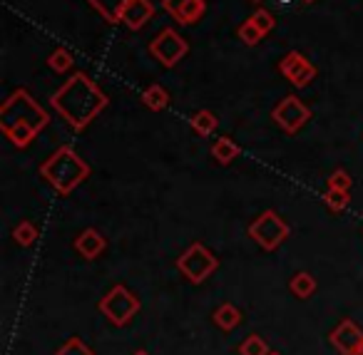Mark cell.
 Returning a JSON list of instances; mask_svg holds the SVG:
<instances>
[{"label":"cell","instance_id":"cell-31","mask_svg":"<svg viewBox=\"0 0 363 355\" xmlns=\"http://www.w3.org/2000/svg\"><path fill=\"white\" fill-rule=\"evenodd\" d=\"M279 3H281V6H289V3H291V0H279Z\"/></svg>","mask_w":363,"mask_h":355},{"label":"cell","instance_id":"cell-3","mask_svg":"<svg viewBox=\"0 0 363 355\" xmlns=\"http://www.w3.org/2000/svg\"><path fill=\"white\" fill-rule=\"evenodd\" d=\"M48 122H50L48 112L43 110L30 97V92H26V90H16L6 100V105L0 107V130L3 132L13 130V127H18V125L33 127L35 132H40L48 127Z\"/></svg>","mask_w":363,"mask_h":355},{"label":"cell","instance_id":"cell-35","mask_svg":"<svg viewBox=\"0 0 363 355\" xmlns=\"http://www.w3.org/2000/svg\"><path fill=\"white\" fill-rule=\"evenodd\" d=\"M252 3H262V0H252Z\"/></svg>","mask_w":363,"mask_h":355},{"label":"cell","instance_id":"cell-32","mask_svg":"<svg viewBox=\"0 0 363 355\" xmlns=\"http://www.w3.org/2000/svg\"><path fill=\"white\" fill-rule=\"evenodd\" d=\"M353 355H363V345H361V348H358V353H353Z\"/></svg>","mask_w":363,"mask_h":355},{"label":"cell","instance_id":"cell-15","mask_svg":"<svg viewBox=\"0 0 363 355\" xmlns=\"http://www.w3.org/2000/svg\"><path fill=\"white\" fill-rule=\"evenodd\" d=\"M212 154H214V159H217L219 164L227 167L239 157V145L232 140V137H219V140L214 142V147H212Z\"/></svg>","mask_w":363,"mask_h":355},{"label":"cell","instance_id":"cell-22","mask_svg":"<svg viewBox=\"0 0 363 355\" xmlns=\"http://www.w3.org/2000/svg\"><path fill=\"white\" fill-rule=\"evenodd\" d=\"M3 135H6L8 140H11V142H13V145H16V147H21V150H26V147L30 145L33 140H35V135H38V132L33 130V127L18 125V127H13V130L3 132Z\"/></svg>","mask_w":363,"mask_h":355},{"label":"cell","instance_id":"cell-33","mask_svg":"<svg viewBox=\"0 0 363 355\" xmlns=\"http://www.w3.org/2000/svg\"><path fill=\"white\" fill-rule=\"evenodd\" d=\"M269 355H281V353H279V350H272V353H269Z\"/></svg>","mask_w":363,"mask_h":355},{"label":"cell","instance_id":"cell-24","mask_svg":"<svg viewBox=\"0 0 363 355\" xmlns=\"http://www.w3.org/2000/svg\"><path fill=\"white\" fill-rule=\"evenodd\" d=\"M48 65H50L55 72H67L72 65H75V60H72L70 50H65V47H57V50L50 55V60H48Z\"/></svg>","mask_w":363,"mask_h":355},{"label":"cell","instance_id":"cell-30","mask_svg":"<svg viewBox=\"0 0 363 355\" xmlns=\"http://www.w3.org/2000/svg\"><path fill=\"white\" fill-rule=\"evenodd\" d=\"M135 355H150V353H147V350H137Z\"/></svg>","mask_w":363,"mask_h":355},{"label":"cell","instance_id":"cell-19","mask_svg":"<svg viewBox=\"0 0 363 355\" xmlns=\"http://www.w3.org/2000/svg\"><path fill=\"white\" fill-rule=\"evenodd\" d=\"M217 122L219 120L209 110H199L197 115L189 120V125H192V130L199 132V135H212V132L217 130Z\"/></svg>","mask_w":363,"mask_h":355},{"label":"cell","instance_id":"cell-14","mask_svg":"<svg viewBox=\"0 0 363 355\" xmlns=\"http://www.w3.org/2000/svg\"><path fill=\"white\" fill-rule=\"evenodd\" d=\"M107 23H122V11H125L127 0H87Z\"/></svg>","mask_w":363,"mask_h":355},{"label":"cell","instance_id":"cell-7","mask_svg":"<svg viewBox=\"0 0 363 355\" xmlns=\"http://www.w3.org/2000/svg\"><path fill=\"white\" fill-rule=\"evenodd\" d=\"M187 50H189L187 40L177 30H172V28H164L162 33H157L150 43V52L155 55V60H160L164 67H174L182 57L187 55Z\"/></svg>","mask_w":363,"mask_h":355},{"label":"cell","instance_id":"cell-10","mask_svg":"<svg viewBox=\"0 0 363 355\" xmlns=\"http://www.w3.org/2000/svg\"><path fill=\"white\" fill-rule=\"evenodd\" d=\"M328 340H331V345L341 355H353V353H358V348L363 345V330L358 328L353 320L346 318L331 330Z\"/></svg>","mask_w":363,"mask_h":355},{"label":"cell","instance_id":"cell-4","mask_svg":"<svg viewBox=\"0 0 363 355\" xmlns=\"http://www.w3.org/2000/svg\"><path fill=\"white\" fill-rule=\"evenodd\" d=\"M140 308H142L140 298H137V295L122 283L112 286V288L100 298L102 315H105L112 325H117V328H122V325L130 323V320L140 313Z\"/></svg>","mask_w":363,"mask_h":355},{"label":"cell","instance_id":"cell-27","mask_svg":"<svg viewBox=\"0 0 363 355\" xmlns=\"http://www.w3.org/2000/svg\"><path fill=\"white\" fill-rule=\"evenodd\" d=\"M249 21H252L254 26H257L259 30L264 33V35L274 30V16H272V13H269V11H264V8H259V11L254 13L252 18H249Z\"/></svg>","mask_w":363,"mask_h":355},{"label":"cell","instance_id":"cell-11","mask_svg":"<svg viewBox=\"0 0 363 355\" xmlns=\"http://www.w3.org/2000/svg\"><path fill=\"white\" fill-rule=\"evenodd\" d=\"M152 16H155V6L150 0H127L125 11H122V23L130 30H140V28L147 26Z\"/></svg>","mask_w":363,"mask_h":355},{"label":"cell","instance_id":"cell-18","mask_svg":"<svg viewBox=\"0 0 363 355\" xmlns=\"http://www.w3.org/2000/svg\"><path fill=\"white\" fill-rule=\"evenodd\" d=\"M142 102H145L150 110L160 112L169 105V95H167V90L162 85H150L145 92H142Z\"/></svg>","mask_w":363,"mask_h":355},{"label":"cell","instance_id":"cell-2","mask_svg":"<svg viewBox=\"0 0 363 355\" xmlns=\"http://www.w3.org/2000/svg\"><path fill=\"white\" fill-rule=\"evenodd\" d=\"M40 176L60 194H70L90 176V164L72 147H60L40 164Z\"/></svg>","mask_w":363,"mask_h":355},{"label":"cell","instance_id":"cell-12","mask_svg":"<svg viewBox=\"0 0 363 355\" xmlns=\"http://www.w3.org/2000/svg\"><path fill=\"white\" fill-rule=\"evenodd\" d=\"M107 249V239L97 229H85L75 239V251L87 261H95Z\"/></svg>","mask_w":363,"mask_h":355},{"label":"cell","instance_id":"cell-13","mask_svg":"<svg viewBox=\"0 0 363 355\" xmlns=\"http://www.w3.org/2000/svg\"><path fill=\"white\" fill-rule=\"evenodd\" d=\"M212 318H214V323H217V328H222L229 333V330L239 328V323H242V310L232 303H222L217 310H214Z\"/></svg>","mask_w":363,"mask_h":355},{"label":"cell","instance_id":"cell-9","mask_svg":"<svg viewBox=\"0 0 363 355\" xmlns=\"http://www.w3.org/2000/svg\"><path fill=\"white\" fill-rule=\"evenodd\" d=\"M279 70L286 75V80L291 82L294 87L311 85V80L316 77V67H313L311 62H308L306 57H303L301 52H296V50H291V52H286V55H284Z\"/></svg>","mask_w":363,"mask_h":355},{"label":"cell","instance_id":"cell-6","mask_svg":"<svg viewBox=\"0 0 363 355\" xmlns=\"http://www.w3.org/2000/svg\"><path fill=\"white\" fill-rule=\"evenodd\" d=\"M177 269L187 276L192 283H202V281H207L219 269V259L204 244H192L177 259Z\"/></svg>","mask_w":363,"mask_h":355},{"label":"cell","instance_id":"cell-21","mask_svg":"<svg viewBox=\"0 0 363 355\" xmlns=\"http://www.w3.org/2000/svg\"><path fill=\"white\" fill-rule=\"evenodd\" d=\"M239 353H242V355H269L272 350H269L267 340H264L262 335L252 333V335H247V338H244L242 345H239Z\"/></svg>","mask_w":363,"mask_h":355},{"label":"cell","instance_id":"cell-34","mask_svg":"<svg viewBox=\"0 0 363 355\" xmlns=\"http://www.w3.org/2000/svg\"><path fill=\"white\" fill-rule=\"evenodd\" d=\"M303 3H316V0H303Z\"/></svg>","mask_w":363,"mask_h":355},{"label":"cell","instance_id":"cell-17","mask_svg":"<svg viewBox=\"0 0 363 355\" xmlns=\"http://www.w3.org/2000/svg\"><path fill=\"white\" fill-rule=\"evenodd\" d=\"M204 13H207V3H204V0H187V3L182 6V11L177 13V21H179L182 26H194L197 21H202Z\"/></svg>","mask_w":363,"mask_h":355},{"label":"cell","instance_id":"cell-23","mask_svg":"<svg viewBox=\"0 0 363 355\" xmlns=\"http://www.w3.org/2000/svg\"><path fill=\"white\" fill-rule=\"evenodd\" d=\"M323 204H326L331 211H343V209H348V204H351V196H348L346 189H326Z\"/></svg>","mask_w":363,"mask_h":355},{"label":"cell","instance_id":"cell-8","mask_svg":"<svg viewBox=\"0 0 363 355\" xmlns=\"http://www.w3.org/2000/svg\"><path fill=\"white\" fill-rule=\"evenodd\" d=\"M272 117H274V122H277V125L281 127L284 132L294 135V132H298L308 122V117H311V110H308V107L303 105L298 97L289 95V97H284V100L279 102L277 107H274Z\"/></svg>","mask_w":363,"mask_h":355},{"label":"cell","instance_id":"cell-20","mask_svg":"<svg viewBox=\"0 0 363 355\" xmlns=\"http://www.w3.org/2000/svg\"><path fill=\"white\" fill-rule=\"evenodd\" d=\"M13 239H16L18 246H23V249H28V246L35 244L38 239V229L33 221H21V224L13 229Z\"/></svg>","mask_w":363,"mask_h":355},{"label":"cell","instance_id":"cell-5","mask_svg":"<svg viewBox=\"0 0 363 355\" xmlns=\"http://www.w3.org/2000/svg\"><path fill=\"white\" fill-rule=\"evenodd\" d=\"M289 234H291L289 224L272 209L262 211V214L249 224V236H252L264 251H277L279 246L289 239Z\"/></svg>","mask_w":363,"mask_h":355},{"label":"cell","instance_id":"cell-26","mask_svg":"<svg viewBox=\"0 0 363 355\" xmlns=\"http://www.w3.org/2000/svg\"><path fill=\"white\" fill-rule=\"evenodd\" d=\"M262 38H264V33L259 30L252 21H247V23H242V26H239V40L247 43V45H259V43H262Z\"/></svg>","mask_w":363,"mask_h":355},{"label":"cell","instance_id":"cell-29","mask_svg":"<svg viewBox=\"0 0 363 355\" xmlns=\"http://www.w3.org/2000/svg\"><path fill=\"white\" fill-rule=\"evenodd\" d=\"M184 3H187V0H162V8H164L172 18H177V13L182 11V6H184Z\"/></svg>","mask_w":363,"mask_h":355},{"label":"cell","instance_id":"cell-16","mask_svg":"<svg viewBox=\"0 0 363 355\" xmlns=\"http://www.w3.org/2000/svg\"><path fill=\"white\" fill-rule=\"evenodd\" d=\"M289 288H291V293L296 295V298H308V295H313V291H316V278H313L308 271H298V274L291 276V281H289Z\"/></svg>","mask_w":363,"mask_h":355},{"label":"cell","instance_id":"cell-1","mask_svg":"<svg viewBox=\"0 0 363 355\" xmlns=\"http://www.w3.org/2000/svg\"><path fill=\"white\" fill-rule=\"evenodd\" d=\"M107 95L85 75H72L60 90L52 95L50 105L72 130H85L97 115L107 107Z\"/></svg>","mask_w":363,"mask_h":355},{"label":"cell","instance_id":"cell-28","mask_svg":"<svg viewBox=\"0 0 363 355\" xmlns=\"http://www.w3.org/2000/svg\"><path fill=\"white\" fill-rule=\"evenodd\" d=\"M351 184H353V179L348 176V171H343V169H336L331 176H328V189H351Z\"/></svg>","mask_w":363,"mask_h":355},{"label":"cell","instance_id":"cell-25","mask_svg":"<svg viewBox=\"0 0 363 355\" xmlns=\"http://www.w3.org/2000/svg\"><path fill=\"white\" fill-rule=\"evenodd\" d=\"M55 355H95L92 348H87L80 338H67L60 348L55 350Z\"/></svg>","mask_w":363,"mask_h":355}]
</instances>
